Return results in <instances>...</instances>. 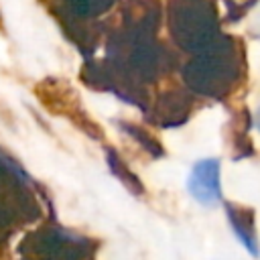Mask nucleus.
<instances>
[{
	"instance_id": "1",
	"label": "nucleus",
	"mask_w": 260,
	"mask_h": 260,
	"mask_svg": "<svg viewBox=\"0 0 260 260\" xmlns=\"http://www.w3.org/2000/svg\"><path fill=\"white\" fill-rule=\"evenodd\" d=\"M189 191L197 201H201L205 205L219 201L221 191H219V165H217V160H199L193 167L191 177H189Z\"/></svg>"
}]
</instances>
